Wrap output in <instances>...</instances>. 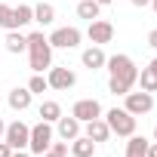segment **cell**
<instances>
[{
  "mask_svg": "<svg viewBox=\"0 0 157 157\" xmlns=\"http://www.w3.org/2000/svg\"><path fill=\"white\" fill-rule=\"evenodd\" d=\"M105 68H108V74H111V77H108V93H111V96H126V93L136 86L139 68H136V62H132L126 52L108 56Z\"/></svg>",
  "mask_w": 157,
  "mask_h": 157,
  "instance_id": "1",
  "label": "cell"
},
{
  "mask_svg": "<svg viewBox=\"0 0 157 157\" xmlns=\"http://www.w3.org/2000/svg\"><path fill=\"white\" fill-rule=\"evenodd\" d=\"M25 52H28V65H31L34 74H43V71L52 68V46H49L43 31H31L28 34V49Z\"/></svg>",
  "mask_w": 157,
  "mask_h": 157,
  "instance_id": "2",
  "label": "cell"
},
{
  "mask_svg": "<svg viewBox=\"0 0 157 157\" xmlns=\"http://www.w3.org/2000/svg\"><path fill=\"white\" fill-rule=\"evenodd\" d=\"M102 117H105V123H108L111 136L129 139V136L136 132V120H139V117H132V114H129L126 108H111V111H105Z\"/></svg>",
  "mask_w": 157,
  "mask_h": 157,
  "instance_id": "3",
  "label": "cell"
},
{
  "mask_svg": "<svg viewBox=\"0 0 157 157\" xmlns=\"http://www.w3.org/2000/svg\"><path fill=\"white\" fill-rule=\"evenodd\" d=\"M52 139H56V129H52V123L40 120V123H34V126H31V139H28V151L40 157V154H46V151H49Z\"/></svg>",
  "mask_w": 157,
  "mask_h": 157,
  "instance_id": "4",
  "label": "cell"
},
{
  "mask_svg": "<svg viewBox=\"0 0 157 157\" xmlns=\"http://www.w3.org/2000/svg\"><path fill=\"white\" fill-rule=\"evenodd\" d=\"M46 40H49L52 49H77V46H80V40H83V31L74 28V25H68V28H56Z\"/></svg>",
  "mask_w": 157,
  "mask_h": 157,
  "instance_id": "5",
  "label": "cell"
},
{
  "mask_svg": "<svg viewBox=\"0 0 157 157\" xmlns=\"http://www.w3.org/2000/svg\"><path fill=\"white\" fill-rule=\"evenodd\" d=\"M46 83H49V90H56V93H68V90L77 83V74H74L68 65H52V68L46 71Z\"/></svg>",
  "mask_w": 157,
  "mask_h": 157,
  "instance_id": "6",
  "label": "cell"
},
{
  "mask_svg": "<svg viewBox=\"0 0 157 157\" xmlns=\"http://www.w3.org/2000/svg\"><path fill=\"white\" fill-rule=\"evenodd\" d=\"M123 108L132 114V117H142L154 108V93H145V90H129L123 96Z\"/></svg>",
  "mask_w": 157,
  "mask_h": 157,
  "instance_id": "7",
  "label": "cell"
},
{
  "mask_svg": "<svg viewBox=\"0 0 157 157\" xmlns=\"http://www.w3.org/2000/svg\"><path fill=\"white\" fill-rule=\"evenodd\" d=\"M28 139H31V126H28V123H22V120H13V123H6L3 142H6L13 151H22V148H28Z\"/></svg>",
  "mask_w": 157,
  "mask_h": 157,
  "instance_id": "8",
  "label": "cell"
},
{
  "mask_svg": "<svg viewBox=\"0 0 157 157\" xmlns=\"http://www.w3.org/2000/svg\"><path fill=\"white\" fill-rule=\"evenodd\" d=\"M86 37H90L93 46H105V43L114 40V25L108 19H93L90 28H86Z\"/></svg>",
  "mask_w": 157,
  "mask_h": 157,
  "instance_id": "9",
  "label": "cell"
},
{
  "mask_svg": "<svg viewBox=\"0 0 157 157\" xmlns=\"http://www.w3.org/2000/svg\"><path fill=\"white\" fill-rule=\"evenodd\" d=\"M71 114H74L77 120H80V123H90V120L102 117L105 111H102L99 99H77V102H74V108H71Z\"/></svg>",
  "mask_w": 157,
  "mask_h": 157,
  "instance_id": "10",
  "label": "cell"
},
{
  "mask_svg": "<svg viewBox=\"0 0 157 157\" xmlns=\"http://www.w3.org/2000/svg\"><path fill=\"white\" fill-rule=\"evenodd\" d=\"M52 126H56V132H59V139H65V142H71V139H77V136L83 132V123L77 120L74 114H71V117H65V114H62V117H59V120H56Z\"/></svg>",
  "mask_w": 157,
  "mask_h": 157,
  "instance_id": "11",
  "label": "cell"
},
{
  "mask_svg": "<svg viewBox=\"0 0 157 157\" xmlns=\"http://www.w3.org/2000/svg\"><path fill=\"white\" fill-rule=\"evenodd\" d=\"M83 136H86V139H93L96 145H102V142H108V139H111V129H108L105 117H96V120L83 123Z\"/></svg>",
  "mask_w": 157,
  "mask_h": 157,
  "instance_id": "12",
  "label": "cell"
},
{
  "mask_svg": "<svg viewBox=\"0 0 157 157\" xmlns=\"http://www.w3.org/2000/svg\"><path fill=\"white\" fill-rule=\"evenodd\" d=\"M80 62H83V68H90V71H102L105 62H108V56H105L102 46H86V49L80 52Z\"/></svg>",
  "mask_w": 157,
  "mask_h": 157,
  "instance_id": "13",
  "label": "cell"
},
{
  "mask_svg": "<svg viewBox=\"0 0 157 157\" xmlns=\"http://www.w3.org/2000/svg\"><path fill=\"white\" fill-rule=\"evenodd\" d=\"M31 102H34V96H31L28 86H16V90H10V96H6V105H10L13 111H28Z\"/></svg>",
  "mask_w": 157,
  "mask_h": 157,
  "instance_id": "14",
  "label": "cell"
},
{
  "mask_svg": "<svg viewBox=\"0 0 157 157\" xmlns=\"http://www.w3.org/2000/svg\"><path fill=\"white\" fill-rule=\"evenodd\" d=\"M68 151H71V157H96V142L80 132L77 139L68 142Z\"/></svg>",
  "mask_w": 157,
  "mask_h": 157,
  "instance_id": "15",
  "label": "cell"
},
{
  "mask_svg": "<svg viewBox=\"0 0 157 157\" xmlns=\"http://www.w3.org/2000/svg\"><path fill=\"white\" fill-rule=\"evenodd\" d=\"M3 43H6V52L19 56V52H25V49H28V34H22L19 28H16V31H6Z\"/></svg>",
  "mask_w": 157,
  "mask_h": 157,
  "instance_id": "16",
  "label": "cell"
},
{
  "mask_svg": "<svg viewBox=\"0 0 157 157\" xmlns=\"http://www.w3.org/2000/svg\"><path fill=\"white\" fill-rule=\"evenodd\" d=\"M34 22L43 25V28L56 22V6H52V0H40V3L34 6Z\"/></svg>",
  "mask_w": 157,
  "mask_h": 157,
  "instance_id": "17",
  "label": "cell"
},
{
  "mask_svg": "<svg viewBox=\"0 0 157 157\" xmlns=\"http://www.w3.org/2000/svg\"><path fill=\"white\" fill-rule=\"evenodd\" d=\"M37 114H40V120H46V123H56V120L62 117V105H59L56 99H46V102H40Z\"/></svg>",
  "mask_w": 157,
  "mask_h": 157,
  "instance_id": "18",
  "label": "cell"
},
{
  "mask_svg": "<svg viewBox=\"0 0 157 157\" xmlns=\"http://www.w3.org/2000/svg\"><path fill=\"white\" fill-rule=\"evenodd\" d=\"M148 139L145 136H139V132H132L129 136V142H126V157H145L148 154Z\"/></svg>",
  "mask_w": 157,
  "mask_h": 157,
  "instance_id": "19",
  "label": "cell"
},
{
  "mask_svg": "<svg viewBox=\"0 0 157 157\" xmlns=\"http://www.w3.org/2000/svg\"><path fill=\"white\" fill-rule=\"evenodd\" d=\"M13 19H16V28L22 31L25 25H31V22H34V6H28V3L13 6Z\"/></svg>",
  "mask_w": 157,
  "mask_h": 157,
  "instance_id": "20",
  "label": "cell"
},
{
  "mask_svg": "<svg viewBox=\"0 0 157 157\" xmlns=\"http://www.w3.org/2000/svg\"><path fill=\"white\" fill-rule=\"evenodd\" d=\"M99 13H102V6L96 3V0H77V16L80 19L93 22V19H99Z\"/></svg>",
  "mask_w": 157,
  "mask_h": 157,
  "instance_id": "21",
  "label": "cell"
},
{
  "mask_svg": "<svg viewBox=\"0 0 157 157\" xmlns=\"http://www.w3.org/2000/svg\"><path fill=\"white\" fill-rule=\"evenodd\" d=\"M136 83H139L145 93H157V74H154L151 68H142L139 77H136Z\"/></svg>",
  "mask_w": 157,
  "mask_h": 157,
  "instance_id": "22",
  "label": "cell"
},
{
  "mask_svg": "<svg viewBox=\"0 0 157 157\" xmlns=\"http://www.w3.org/2000/svg\"><path fill=\"white\" fill-rule=\"evenodd\" d=\"M28 90H31V96H43V93L49 90V83H46V74H31Z\"/></svg>",
  "mask_w": 157,
  "mask_h": 157,
  "instance_id": "23",
  "label": "cell"
},
{
  "mask_svg": "<svg viewBox=\"0 0 157 157\" xmlns=\"http://www.w3.org/2000/svg\"><path fill=\"white\" fill-rule=\"evenodd\" d=\"M0 28L3 31H16V19H13V6L0 3Z\"/></svg>",
  "mask_w": 157,
  "mask_h": 157,
  "instance_id": "24",
  "label": "cell"
},
{
  "mask_svg": "<svg viewBox=\"0 0 157 157\" xmlns=\"http://www.w3.org/2000/svg\"><path fill=\"white\" fill-rule=\"evenodd\" d=\"M49 151H52L56 157H68V142H65V139H62V142H56V139H52V145H49Z\"/></svg>",
  "mask_w": 157,
  "mask_h": 157,
  "instance_id": "25",
  "label": "cell"
},
{
  "mask_svg": "<svg viewBox=\"0 0 157 157\" xmlns=\"http://www.w3.org/2000/svg\"><path fill=\"white\" fill-rule=\"evenodd\" d=\"M148 46H151V49H157V28H154V31H148Z\"/></svg>",
  "mask_w": 157,
  "mask_h": 157,
  "instance_id": "26",
  "label": "cell"
},
{
  "mask_svg": "<svg viewBox=\"0 0 157 157\" xmlns=\"http://www.w3.org/2000/svg\"><path fill=\"white\" fill-rule=\"evenodd\" d=\"M10 154H13V148H10L3 139H0V157H10Z\"/></svg>",
  "mask_w": 157,
  "mask_h": 157,
  "instance_id": "27",
  "label": "cell"
},
{
  "mask_svg": "<svg viewBox=\"0 0 157 157\" xmlns=\"http://www.w3.org/2000/svg\"><path fill=\"white\" fill-rule=\"evenodd\" d=\"M10 157H34V154H31V151H28V148H22V151H13V154H10Z\"/></svg>",
  "mask_w": 157,
  "mask_h": 157,
  "instance_id": "28",
  "label": "cell"
},
{
  "mask_svg": "<svg viewBox=\"0 0 157 157\" xmlns=\"http://www.w3.org/2000/svg\"><path fill=\"white\" fill-rule=\"evenodd\" d=\"M145 157H157V142H151V145H148V154H145Z\"/></svg>",
  "mask_w": 157,
  "mask_h": 157,
  "instance_id": "29",
  "label": "cell"
},
{
  "mask_svg": "<svg viewBox=\"0 0 157 157\" xmlns=\"http://www.w3.org/2000/svg\"><path fill=\"white\" fill-rule=\"evenodd\" d=\"M129 3H132V6H139V10H142V6H151V0H129Z\"/></svg>",
  "mask_w": 157,
  "mask_h": 157,
  "instance_id": "30",
  "label": "cell"
},
{
  "mask_svg": "<svg viewBox=\"0 0 157 157\" xmlns=\"http://www.w3.org/2000/svg\"><path fill=\"white\" fill-rule=\"evenodd\" d=\"M148 68H151V71H154V74H157V56H154V59H151V65H148Z\"/></svg>",
  "mask_w": 157,
  "mask_h": 157,
  "instance_id": "31",
  "label": "cell"
},
{
  "mask_svg": "<svg viewBox=\"0 0 157 157\" xmlns=\"http://www.w3.org/2000/svg\"><path fill=\"white\" fill-rule=\"evenodd\" d=\"M3 132H6V123H3V117H0V139H3Z\"/></svg>",
  "mask_w": 157,
  "mask_h": 157,
  "instance_id": "32",
  "label": "cell"
},
{
  "mask_svg": "<svg viewBox=\"0 0 157 157\" xmlns=\"http://www.w3.org/2000/svg\"><path fill=\"white\" fill-rule=\"evenodd\" d=\"M96 3H99V6H111V3H114V0H96Z\"/></svg>",
  "mask_w": 157,
  "mask_h": 157,
  "instance_id": "33",
  "label": "cell"
},
{
  "mask_svg": "<svg viewBox=\"0 0 157 157\" xmlns=\"http://www.w3.org/2000/svg\"><path fill=\"white\" fill-rule=\"evenodd\" d=\"M151 10H154V13H157V0H151Z\"/></svg>",
  "mask_w": 157,
  "mask_h": 157,
  "instance_id": "34",
  "label": "cell"
},
{
  "mask_svg": "<svg viewBox=\"0 0 157 157\" xmlns=\"http://www.w3.org/2000/svg\"><path fill=\"white\" fill-rule=\"evenodd\" d=\"M40 157H56V154H52V151H46V154H40Z\"/></svg>",
  "mask_w": 157,
  "mask_h": 157,
  "instance_id": "35",
  "label": "cell"
},
{
  "mask_svg": "<svg viewBox=\"0 0 157 157\" xmlns=\"http://www.w3.org/2000/svg\"><path fill=\"white\" fill-rule=\"evenodd\" d=\"M154 142H157V126H154Z\"/></svg>",
  "mask_w": 157,
  "mask_h": 157,
  "instance_id": "36",
  "label": "cell"
}]
</instances>
